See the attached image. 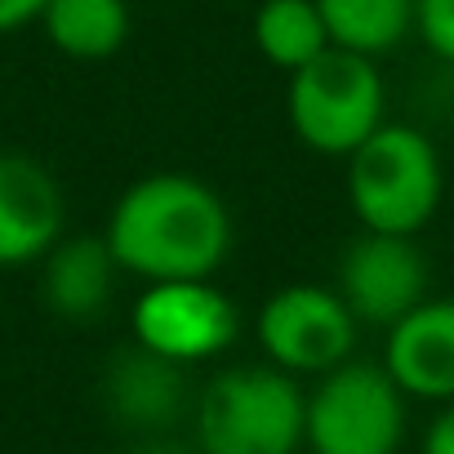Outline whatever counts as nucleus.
<instances>
[{
	"mask_svg": "<svg viewBox=\"0 0 454 454\" xmlns=\"http://www.w3.org/2000/svg\"><path fill=\"white\" fill-rule=\"evenodd\" d=\"M405 441V392L374 361H343L308 392L312 454H396Z\"/></svg>",
	"mask_w": 454,
	"mask_h": 454,
	"instance_id": "39448f33",
	"label": "nucleus"
},
{
	"mask_svg": "<svg viewBox=\"0 0 454 454\" xmlns=\"http://www.w3.org/2000/svg\"><path fill=\"white\" fill-rule=\"evenodd\" d=\"M427 281L432 268L414 237L370 232V227L348 241L334 268V290L343 294L352 317L374 330H392L405 312H414L427 299Z\"/></svg>",
	"mask_w": 454,
	"mask_h": 454,
	"instance_id": "6e6552de",
	"label": "nucleus"
},
{
	"mask_svg": "<svg viewBox=\"0 0 454 454\" xmlns=\"http://www.w3.org/2000/svg\"><path fill=\"white\" fill-rule=\"evenodd\" d=\"M121 263L103 237H67L41 259V303L72 325H85L107 312L116 294Z\"/></svg>",
	"mask_w": 454,
	"mask_h": 454,
	"instance_id": "9b49d317",
	"label": "nucleus"
},
{
	"mask_svg": "<svg viewBox=\"0 0 454 454\" xmlns=\"http://www.w3.org/2000/svg\"><path fill=\"white\" fill-rule=\"evenodd\" d=\"M138 454H192V450H169V445H152V450H138Z\"/></svg>",
	"mask_w": 454,
	"mask_h": 454,
	"instance_id": "6ab92c4d",
	"label": "nucleus"
},
{
	"mask_svg": "<svg viewBox=\"0 0 454 454\" xmlns=\"http://www.w3.org/2000/svg\"><path fill=\"white\" fill-rule=\"evenodd\" d=\"M356 330L361 321L352 317L343 294L312 281L281 286L277 294L263 299L254 317L263 356L290 374H325L343 365L356 348Z\"/></svg>",
	"mask_w": 454,
	"mask_h": 454,
	"instance_id": "423d86ee",
	"label": "nucleus"
},
{
	"mask_svg": "<svg viewBox=\"0 0 454 454\" xmlns=\"http://www.w3.org/2000/svg\"><path fill=\"white\" fill-rule=\"evenodd\" d=\"M254 45L263 63H272L286 76L312 63L317 54H325L330 32H325L317 0H263L254 10Z\"/></svg>",
	"mask_w": 454,
	"mask_h": 454,
	"instance_id": "2eb2a0df",
	"label": "nucleus"
},
{
	"mask_svg": "<svg viewBox=\"0 0 454 454\" xmlns=\"http://www.w3.org/2000/svg\"><path fill=\"white\" fill-rule=\"evenodd\" d=\"M330 45L379 59L414 36L419 0H317Z\"/></svg>",
	"mask_w": 454,
	"mask_h": 454,
	"instance_id": "4468645a",
	"label": "nucleus"
},
{
	"mask_svg": "<svg viewBox=\"0 0 454 454\" xmlns=\"http://www.w3.org/2000/svg\"><path fill=\"white\" fill-rule=\"evenodd\" d=\"M423 454H454V401H441L436 419L423 432Z\"/></svg>",
	"mask_w": 454,
	"mask_h": 454,
	"instance_id": "a211bd4d",
	"label": "nucleus"
},
{
	"mask_svg": "<svg viewBox=\"0 0 454 454\" xmlns=\"http://www.w3.org/2000/svg\"><path fill=\"white\" fill-rule=\"evenodd\" d=\"M50 0H0V36H14L32 23H41Z\"/></svg>",
	"mask_w": 454,
	"mask_h": 454,
	"instance_id": "f3484780",
	"label": "nucleus"
},
{
	"mask_svg": "<svg viewBox=\"0 0 454 454\" xmlns=\"http://www.w3.org/2000/svg\"><path fill=\"white\" fill-rule=\"evenodd\" d=\"M134 343L178 361H214L241 334V312L209 277L205 281H152L134 299Z\"/></svg>",
	"mask_w": 454,
	"mask_h": 454,
	"instance_id": "0eeeda50",
	"label": "nucleus"
},
{
	"mask_svg": "<svg viewBox=\"0 0 454 454\" xmlns=\"http://www.w3.org/2000/svg\"><path fill=\"white\" fill-rule=\"evenodd\" d=\"M187 365L134 343L121 356H112L107 374H103V396L107 410L125 423V427H165L183 414L187 405Z\"/></svg>",
	"mask_w": 454,
	"mask_h": 454,
	"instance_id": "f8f14e48",
	"label": "nucleus"
},
{
	"mask_svg": "<svg viewBox=\"0 0 454 454\" xmlns=\"http://www.w3.org/2000/svg\"><path fill=\"white\" fill-rule=\"evenodd\" d=\"M103 241L121 272L143 286L205 281L232 254V209L205 178L156 169L116 196Z\"/></svg>",
	"mask_w": 454,
	"mask_h": 454,
	"instance_id": "f257e3e1",
	"label": "nucleus"
},
{
	"mask_svg": "<svg viewBox=\"0 0 454 454\" xmlns=\"http://www.w3.org/2000/svg\"><path fill=\"white\" fill-rule=\"evenodd\" d=\"M348 160V205L361 227L370 232H396V237H419L441 209L445 192V169L436 143L414 129L383 121Z\"/></svg>",
	"mask_w": 454,
	"mask_h": 454,
	"instance_id": "f03ea898",
	"label": "nucleus"
},
{
	"mask_svg": "<svg viewBox=\"0 0 454 454\" xmlns=\"http://www.w3.org/2000/svg\"><path fill=\"white\" fill-rule=\"evenodd\" d=\"M414 32L441 63L454 67V0H419Z\"/></svg>",
	"mask_w": 454,
	"mask_h": 454,
	"instance_id": "dca6fc26",
	"label": "nucleus"
},
{
	"mask_svg": "<svg viewBox=\"0 0 454 454\" xmlns=\"http://www.w3.org/2000/svg\"><path fill=\"white\" fill-rule=\"evenodd\" d=\"M383 365L405 396L454 401V299H423L387 330Z\"/></svg>",
	"mask_w": 454,
	"mask_h": 454,
	"instance_id": "9d476101",
	"label": "nucleus"
},
{
	"mask_svg": "<svg viewBox=\"0 0 454 454\" xmlns=\"http://www.w3.org/2000/svg\"><path fill=\"white\" fill-rule=\"evenodd\" d=\"M308 392L281 365H237L205 383L196 401L200 454H299Z\"/></svg>",
	"mask_w": 454,
	"mask_h": 454,
	"instance_id": "7ed1b4c3",
	"label": "nucleus"
},
{
	"mask_svg": "<svg viewBox=\"0 0 454 454\" xmlns=\"http://www.w3.org/2000/svg\"><path fill=\"white\" fill-rule=\"evenodd\" d=\"M294 138L317 156H352L387 121V85L374 59L330 45L299 72L286 94Z\"/></svg>",
	"mask_w": 454,
	"mask_h": 454,
	"instance_id": "20e7f679",
	"label": "nucleus"
},
{
	"mask_svg": "<svg viewBox=\"0 0 454 454\" xmlns=\"http://www.w3.org/2000/svg\"><path fill=\"white\" fill-rule=\"evenodd\" d=\"M41 27L63 59L103 63L125 50L134 14H129V0H50Z\"/></svg>",
	"mask_w": 454,
	"mask_h": 454,
	"instance_id": "ddd939ff",
	"label": "nucleus"
},
{
	"mask_svg": "<svg viewBox=\"0 0 454 454\" xmlns=\"http://www.w3.org/2000/svg\"><path fill=\"white\" fill-rule=\"evenodd\" d=\"M67 227V196L50 165L27 152H0V268L41 263Z\"/></svg>",
	"mask_w": 454,
	"mask_h": 454,
	"instance_id": "1a4fd4ad",
	"label": "nucleus"
}]
</instances>
